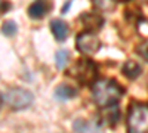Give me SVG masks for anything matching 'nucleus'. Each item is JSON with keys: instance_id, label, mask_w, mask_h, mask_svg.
Returning a JSON list of instances; mask_svg holds the SVG:
<instances>
[{"instance_id": "obj_19", "label": "nucleus", "mask_w": 148, "mask_h": 133, "mask_svg": "<svg viewBox=\"0 0 148 133\" xmlns=\"http://www.w3.org/2000/svg\"><path fill=\"white\" fill-rule=\"evenodd\" d=\"M141 2H145V3H148V0H141Z\"/></svg>"}, {"instance_id": "obj_12", "label": "nucleus", "mask_w": 148, "mask_h": 133, "mask_svg": "<svg viewBox=\"0 0 148 133\" xmlns=\"http://www.w3.org/2000/svg\"><path fill=\"white\" fill-rule=\"evenodd\" d=\"M68 52L67 50H59L58 53H56V67L59 68V70H64L65 68V65H67V62H68Z\"/></svg>"}, {"instance_id": "obj_17", "label": "nucleus", "mask_w": 148, "mask_h": 133, "mask_svg": "<svg viewBox=\"0 0 148 133\" xmlns=\"http://www.w3.org/2000/svg\"><path fill=\"white\" fill-rule=\"evenodd\" d=\"M2 102H3V96L0 95V106H2Z\"/></svg>"}, {"instance_id": "obj_11", "label": "nucleus", "mask_w": 148, "mask_h": 133, "mask_svg": "<svg viewBox=\"0 0 148 133\" xmlns=\"http://www.w3.org/2000/svg\"><path fill=\"white\" fill-rule=\"evenodd\" d=\"M47 12V6L43 2H34L30 8H28V15L34 19H40L45 16V14Z\"/></svg>"}, {"instance_id": "obj_3", "label": "nucleus", "mask_w": 148, "mask_h": 133, "mask_svg": "<svg viewBox=\"0 0 148 133\" xmlns=\"http://www.w3.org/2000/svg\"><path fill=\"white\" fill-rule=\"evenodd\" d=\"M70 74L82 84H92L98 77V67L90 59H79L70 70Z\"/></svg>"}, {"instance_id": "obj_14", "label": "nucleus", "mask_w": 148, "mask_h": 133, "mask_svg": "<svg viewBox=\"0 0 148 133\" xmlns=\"http://www.w3.org/2000/svg\"><path fill=\"white\" fill-rule=\"evenodd\" d=\"M138 53L145 59V61H148V40L142 42V43L138 46Z\"/></svg>"}, {"instance_id": "obj_16", "label": "nucleus", "mask_w": 148, "mask_h": 133, "mask_svg": "<svg viewBox=\"0 0 148 133\" xmlns=\"http://www.w3.org/2000/svg\"><path fill=\"white\" fill-rule=\"evenodd\" d=\"M5 2H2V0H0V12H3V10H6V9H9V3L8 5H5V6H2Z\"/></svg>"}, {"instance_id": "obj_18", "label": "nucleus", "mask_w": 148, "mask_h": 133, "mask_svg": "<svg viewBox=\"0 0 148 133\" xmlns=\"http://www.w3.org/2000/svg\"><path fill=\"white\" fill-rule=\"evenodd\" d=\"M116 2H126V0H116Z\"/></svg>"}, {"instance_id": "obj_10", "label": "nucleus", "mask_w": 148, "mask_h": 133, "mask_svg": "<svg viewBox=\"0 0 148 133\" xmlns=\"http://www.w3.org/2000/svg\"><path fill=\"white\" fill-rule=\"evenodd\" d=\"M121 71H123V74H125L126 77H129V78L135 80V78H136V77L141 74L142 68H141V67H139V64H136V62H133V61H127V62H125V65H123Z\"/></svg>"}, {"instance_id": "obj_13", "label": "nucleus", "mask_w": 148, "mask_h": 133, "mask_svg": "<svg viewBox=\"0 0 148 133\" xmlns=\"http://www.w3.org/2000/svg\"><path fill=\"white\" fill-rule=\"evenodd\" d=\"M2 31H3V34H6V35H14V34H16V24H15L14 21H6V22L3 24V27H2Z\"/></svg>"}, {"instance_id": "obj_2", "label": "nucleus", "mask_w": 148, "mask_h": 133, "mask_svg": "<svg viewBox=\"0 0 148 133\" xmlns=\"http://www.w3.org/2000/svg\"><path fill=\"white\" fill-rule=\"evenodd\" d=\"M129 133H148V104L133 102L127 114Z\"/></svg>"}, {"instance_id": "obj_5", "label": "nucleus", "mask_w": 148, "mask_h": 133, "mask_svg": "<svg viewBox=\"0 0 148 133\" xmlns=\"http://www.w3.org/2000/svg\"><path fill=\"white\" fill-rule=\"evenodd\" d=\"M76 46L82 53L93 55L101 49V40L98 39L92 31H84V33H80L77 35Z\"/></svg>"}, {"instance_id": "obj_6", "label": "nucleus", "mask_w": 148, "mask_h": 133, "mask_svg": "<svg viewBox=\"0 0 148 133\" xmlns=\"http://www.w3.org/2000/svg\"><path fill=\"white\" fill-rule=\"evenodd\" d=\"M107 110H104L101 113V117H99V121L102 124H107L110 127H114L119 120H120V110L116 106V105H111V106H105Z\"/></svg>"}, {"instance_id": "obj_9", "label": "nucleus", "mask_w": 148, "mask_h": 133, "mask_svg": "<svg viewBox=\"0 0 148 133\" xmlns=\"http://www.w3.org/2000/svg\"><path fill=\"white\" fill-rule=\"evenodd\" d=\"M76 95H77V90L71 86H67V84H62V86H59L55 90V98L59 101H68V99L74 98Z\"/></svg>"}, {"instance_id": "obj_1", "label": "nucleus", "mask_w": 148, "mask_h": 133, "mask_svg": "<svg viewBox=\"0 0 148 133\" xmlns=\"http://www.w3.org/2000/svg\"><path fill=\"white\" fill-rule=\"evenodd\" d=\"M123 95H125V89L116 80L101 78L93 83V101L98 106L105 108L116 105Z\"/></svg>"}, {"instance_id": "obj_4", "label": "nucleus", "mask_w": 148, "mask_h": 133, "mask_svg": "<svg viewBox=\"0 0 148 133\" xmlns=\"http://www.w3.org/2000/svg\"><path fill=\"white\" fill-rule=\"evenodd\" d=\"M3 101L14 110H22V108H27L33 104L34 96L31 92L25 90V89H9L5 95H3Z\"/></svg>"}, {"instance_id": "obj_7", "label": "nucleus", "mask_w": 148, "mask_h": 133, "mask_svg": "<svg viewBox=\"0 0 148 133\" xmlns=\"http://www.w3.org/2000/svg\"><path fill=\"white\" fill-rule=\"evenodd\" d=\"M80 19H82V22H83V25L86 27V30L92 31V33H93L95 30H99V28L104 25L102 16L95 15V14H83Z\"/></svg>"}, {"instance_id": "obj_15", "label": "nucleus", "mask_w": 148, "mask_h": 133, "mask_svg": "<svg viewBox=\"0 0 148 133\" xmlns=\"http://www.w3.org/2000/svg\"><path fill=\"white\" fill-rule=\"evenodd\" d=\"M74 129H76L79 133H83V132L86 130V124H84V121H82V120H77V121L74 123Z\"/></svg>"}, {"instance_id": "obj_8", "label": "nucleus", "mask_w": 148, "mask_h": 133, "mask_svg": "<svg viewBox=\"0 0 148 133\" xmlns=\"http://www.w3.org/2000/svg\"><path fill=\"white\" fill-rule=\"evenodd\" d=\"M51 30L59 42H64L68 35V25L61 19H53L51 22Z\"/></svg>"}]
</instances>
